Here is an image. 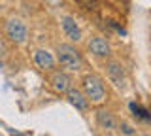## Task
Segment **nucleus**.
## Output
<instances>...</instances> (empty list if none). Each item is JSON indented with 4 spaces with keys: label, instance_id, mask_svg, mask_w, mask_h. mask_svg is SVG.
<instances>
[{
    "label": "nucleus",
    "instance_id": "4",
    "mask_svg": "<svg viewBox=\"0 0 151 136\" xmlns=\"http://www.w3.org/2000/svg\"><path fill=\"white\" fill-rule=\"evenodd\" d=\"M49 87L59 95H66L72 89V78L66 72H53L49 76Z\"/></svg>",
    "mask_w": 151,
    "mask_h": 136
},
{
    "label": "nucleus",
    "instance_id": "7",
    "mask_svg": "<svg viewBox=\"0 0 151 136\" xmlns=\"http://www.w3.org/2000/svg\"><path fill=\"white\" fill-rule=\"evenodd\" d=\"M60 27H63L64 34L68 36L72 42H79V40H81V30H79L78 23H76L72 17H63V19H60Z\"/></svg>",
    "mask_w": 151,
    "mask_h": 136
},
{
    "label": "nucleus",
    "instance_id": "11",
    "mask_svg": "<svg viewBox=\"0 0 151 136\" xmlns=\"http://www.w3.org/2000/svg\"><path fill=\"white\" fill-rule=\"evenodd\" d=\"M129 106H130V112L136 117H140V119H144V121H149L151 119V112L147 110V108H142L140 104H136V102H130Z\"/></svg>",
    "mask_w": 151,
    "mask_h": 136
},
{
    "label": "nucleus",
    "instance_id": "2",
    "mask_svg": "<svg viewBox=\"0 0 151 136\" xmlns=\"http://www.w3.org/2000/svg\"><path fill=\"white\" fill-rule=\"evenodd\" d=\"M57 60H59V64L66 70H74L76 72V70L81 68V55H79V51L70 44H60L59 47H57Z\"/></svg>",
    "mask_w": 151,
    "mask_h": 136
},
{
    "label": "nucleus",
    "instance_id": "5",
    "mask_svg": "<svg viewBox=\"0 0 151 136\" xmlns=\"http://www.w3.org/2000/svg\"><path fill=\"white\" fill-rule=\"evenodd\" d=\"M89 51H91L93 55H96V57H110L111 55V45L108 44L106 38L94 36V38H91V42H89Z\"/></svg>",
    "mask_w": 151,
    "mask_h": 136
},
{
    "label": "nucleus",
    "instance_id": "13",
    "mask_svg": "<svg viewBox=\"0 0 151 136\" xmlns=\"http://www.w3.org/2000/svg\"><path fill=\"white\" fill-rule=\"evenodd\" d=\"M0 68H2V63H0Z\"/></svg>",
    "mask_w": 151,
    "mask_h": 136
},
{
    "label": "nucleus",
    "instance_id": "14",
    "mask_svg": "<svg viewBox=\"0 0 151 136\" xmlns=\"http://www.w3.org/2000/svg\"><path fill=\"white\" fill-rule=\"evenodd\" d=\"M0 49H2V45H0Z\"/></svg>",
    "mask_w": 151,
    "mask_h": 136
},
{
    "label": "nucleus",
    "instance_id": "12",
    "mask_svg": "<svg viewBox=\"0 0 151 136\" xmlns=\"http://www.w3.org/2000/svg\"><path fill=\"white\" fill-rule=\"evenodd\" d=\"M119 129H121V130H123V132H125L127 136H132V134H134V129H132V127H130L129 123H127V121H121Z\"/></svg>",
    "mask_w": 151,
    "mask_h": 136
},
{
    "label": "nucleus",
    "instance_id": "9",
    "mask_svg": "<svg viewBox=\"0 0 151 136\" xmlns=\"http://www.w3.org/2000/svg\"><path fill=\"white\" fill-rule=\"evenodd\" d=\"M66 96H68V102H70V104L76 106L78 110L85 112V110L89 108V100H87V96H85L81 91H78V89H70V91L66 93Z\"/></svg>",
    "mask_w": 151,
    "mask_h": 136
},
{
    "label": "nucleus",
    "instance_id": "6",
    "mask_svg": "<svg viewBox=\"0 0 151 136\" xmlns=\"http://www.w3.org/2000/svg\"><path fill=\"white\" fill-rule=\"evenodd\" d=\"M106 72L110 79L115 83L117 87H123V79H125V70H123V64L117 63V60H110L106 63Z\"/></svg>",
    "mask_w": 151,
    "mask_h": 136
},
{
    "label": "nucleus",
    "instance_id": "3",
    "mask_svg": "<svg viewBox=\"0 0 151 136\" xmlns=\"http://www.w3.org/2000/svg\"><path fill=\"white\" fill-rule=\"evenodd\" d=\"M6 34H8V38L12 40L13 44L19 45V44H23V42L27 40L28 30H27V25H25L21 19L12 17V19L6 21Z\"/></svg>",
    "mask_w": 151,
    "mask_h": 136
},
{
    "label": "nucleus",
    "instance_id": "8",
    "mask_svg": "<svg viewBox=\"0 0 151 136\" xmlns=\"http://www.w3.org/2000/svg\"><path fill=\"white\" fill-rule=\"evenodd\" d=\"M34 63H36V66L42 68V70H53V66H55L53 55L45 49H36L34 51Z\"/></svg>",
    "mask_w": 151,
    "mask_h": 136
},
{
    "label": "nucleus",
    "instance_id": "1",
    "mask_svg": "<svg viewBox=\"0 0 151 136\" xmlns=\"http://www.w3.org/2000/svg\"><path fill=\"white\" fill-rule=\"evenodd\" d=\"M83 87V95L87 96L89 102H94V104H100V102L106 98V87H104L102 79L94 74H87L81 81Z\"/></svg>",
    "mask_w": 151,
    "mask_h": 136
},
{
    "label": "nucleus",
    "instance_id": "10",
    "mask_svg": "<svg viewBox=\"0 0 151 136\" xmlns=\"http://www.w3.org/2000/svg\"><path fill=\"white\" fill-rule=\"evenodd\" d=\"M96 123L100 125L104 130H113V129H115V125H117L115 119H113V115L108 110H102V108L96 112Z\"/></svg>",
    "mask_w": 151,
    "mask_h": 136
}]
</instances>
